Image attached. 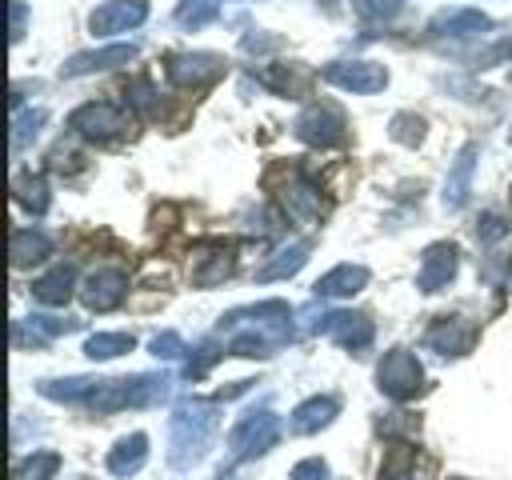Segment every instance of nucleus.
I'll list each match as a JSON object with an SVG mask.
<instances>
[{"instance_id": "1", "label": "nucleus", "mask_w": 512, "mask_h": 480, "mask_svg": "<svg viewBox=\"0 0 512 480\" xmlns=\"http://www.w3.org/2000/svg\"><path fill=\"white\" fill-rule=\"evenodd\" d=\"M216 424H220V412H216L212 400H196V396L180 400L168 416V460H172V468H192L208 452V444L216 436Z\"/></svg>"}, {"instance_id": "2", "label": "nucleus", "mask_w": 512, "mask_h": 480, "mask_svg": "<svg viewBox=\"0 0 512 480\" xmlns=\"http://www.w3.org/2000/svg\"><path fill=\"white\" fill-rule=\"evenodd\" d=\"M280 416L276 412H268V408H260V412H244L236 424H232V432H228V448H232V460H252V456H260V452H268L276 440H280Z\"/></svg>"}, {"instance_id": "3", "label": "nucleus", "mask_w": 512, "mask_h": 480, "mask_svg": "<svg viewBox=\"0 0 512 480\" xmlns=\"http://www.w3.org/2000/svg\"><path fill=\"white\" fill-rule=\"evenodd\" d=\"M292 132L312 148H336V144L348 140V120H344V112L336 104H312V108H304L296 116Z\"/></svg>"}, {"instance_id": "4", "label": "nucleus", "mask_w": 512, "mask_h": 480, "mask_svg": "<svg viewBox=\"0 0 512 480\" xmlns=\"http://www.w3.org/2000/svg\"><path fill=\"white\" fill-rule=\"evenodd\" d=\"M376 384L392 400H412L424 388V368L408 348H392L376 368Z\"/></svg>"}, {"instance_id": "5", "label": "nucleus", "mask_w": 512, "mask_h": 480, "mask_svg": "<svg viewBox=\"0 0 512 480\" xmlns=\"http://www.w3.org/2000/svg\"><path fill=\"white\" fill-rule=\"evenodd\" d=\"M68 128L88 140H112L128 128V108L112 104V100H88L68 116Z\"/></svg>"}, {"instance_id": "6", "label": "nucleus", "mask_w": 512, "mask_h": 480, "mask_svg": "<svg viewBox=\"0 0 512 480\" xmlns=\"http://www.w3.org/2000/svg\"><path fill=\"white\" fill-rule=\"evenodd\" d=\"M308 316V332H324V336H332L340 348H352V352H360V348H368L372 344V320L368 316H356V312H304Z\"/></svg>"}, {"instance_id": "7", "label": "nucleus", "mask_w": 512, "mask_h": 480, "mask_svg": "<svg viewBox=\"0 0 512 480\" xmlns=\"http://www.w3.org/2000/svg\"><path fill=\"white\" fill-rule=\"evenodd\" d=\"M164 76L176 88H208L212 80L224 76V60L212 56V52H176L164 64Z\"/></svg>"}, {"instance_id": "8", "label": "nucleus", "mask_w": 512, "mask_h": 480, "mask_svg": "<svg viewBox=\"0 0 512 480\" xmlns=\"http://www.w3.org/2000/svg\"><path fill=\"white\" fill-rule=\"evenodd\" d=\"M320 76L344 92H380L388 84V68L376 60H336Z\"/></svg>"}, {"instance_id": "9", "label": "nucleus", "mask_w": 512, "mask_h": 480, "mask_svg": "<svg viewBox=\"0 0 512 480\" xmlns=\"http://www.w3.org/2000/svg\"><path fill=\"white\" fill-rule=\"evenodd\" d=\"M456 268H460V248L456 244H448V240L428 244L424 256H420V268H416V288L420 292H440V288H448Z\"/></svg>"}, {"instance_id": "10", "label": "nucleus", "mask_w": 512, "mask_h": 480, "mask_svg": "<svg viewBox=\"0 0 512 480\" xmlns=\"http://www.w3.org/2000/svg\"><path fill=\"white\" fill-rule=\"evenodd\" d=\"M476 344V324L464 316H440L428 332H424V348L436 356H464Z\"/></svg>"}, {"instance_id": "11", "label": "nucleus", "mask_w": 512, "mask_h": 480, "mask_svg": "<svg viewBox=\"0 0 512 480\" xmlns=\"http://www.w3.org/2000/svg\"><path fill=\"white\" fill-rule=\"evenodd\" d=\"M128 296V272L124 268H96L84 276V288H80V300L92 308V312H108L116 308L120 300Z\"/></svg>"}, {"instance_id": "12", "label": "nucleus", "mask_w": 512, "mask_h": 480, "mask_svg": "<svg viewBox=\"0 0 512 480\" xmlns=\"http://www.w3.org/2000/svg\"><path fill=\"white\" fill-rule=\"evenodd\" d=\"M144 16H148L144 0H104L100 8H92L88 28H92V36H116V32L144 24Z\"/></svg>"}, {"instance_id": "13", "label": "nucleus", "mask_w": 512, "mask_h": 480, "mask_svg": "<svg viewBox=\"0 0 512 480\" xmlns=\"http://www.w3.org/2000/svg\"><path fill=\"white\" fill-rule=\"evenodd\" d=\"M280 208L296 220V224H312L316 216H320V188H316V180L312 176H304V172H292L288 176V184L280 188Z\"/></svg>"}, {"instance_id": "14", "label": "nucleus", "mask_w": 512, "mask_h": 480, "mask_svg": "<svg viewBox=\"0 0 512 480\" xmlns=\"http://www.w3.org/2000/svg\"><path fill=\"white\" fill-rule=\"evenodd\" d=\"M336 412H340V400H336V396H312V400H304V404L292 408L288 432H292V436L320 432V428H328V424L336 420Z\"/></svg>"}, {"instance_id": "15", "label": "nucleus", "mask_w": 512, "mask_h": 480, "mask_svg": "<svg viewBox=\"0 0 512 480\" xmlns=\"http://www.w3.org/2000/svg\"><path fill=\"white\" fill-rule=\"evenodd\" d=\"M364 284H368V268L364 264H336L332 272H324L312 284V292L320 300H344V296H356Z\"/></svg>"}, {"instance_id": "16", "label": "nucleus", "mask_w": 512, "mask_h": 480, "mask_svg": "<svg viewBox=\"0 0 512 480\" xmlns=\"http://www.w3.org/2000/svg\"><path fill=\"white\" fill-rule=\"evenodd\" d=\"M136 56V44H112V48H100V52H76L60 76H88V72H104V68H116V64H128Z\"/></svg>"}, {"instance_id": "17", "label": "nucleus", "mask_w": 512, "mask_h": 480, "mask_svg": "<svg viewBox=\"0 0 512 480\" xmlns=\"http://www.w3.org/2000/svg\"><path fill=\"white\" fill-rule=\"evenodd\" d=\"M488 28H492V20L480 8H448V12H440L432 20V32L436 36H452V40H468V36L488 32Z\"/></svg>"}, {"instance_id": "18", "label": "nucleus", "mask_w": 512, "mask_h": 480, "mask_svg": "<svg viewBox=\"0 0 512 480\" xmlns=\"http://www.w3.org/2000/svg\"><path fill=\"white\" fill-rule=\"evenodd\" d=\"M472 172H476V144H464L456 164H452V172H448V180H444V208L448 212L464 208V200L472 192Z\"/></svg>"}, {"instance_id": "19", "label": "nucleus", "mask_w": 512, "mask_h": 480, "mask_svg": "<svg viewBox=\"0 0 512 480\" xmlns=\"http://www.w3.org/2000/svg\"><path fill=\"white\" fill-rule=\"evenodd\" d=\"M72 280H76V268L72 264H56L52 272H44L32 284V300L44 304V308H64L68 296H72Z\"/></svg>"}, {"instance_id": "20", "label": "nucleus", "mask_w": 512, "mask_h": 480, "mask_svg": "<svg viewBox=\"0 0 512 480\" xmlns=\"http://www.w3.org/2000/svg\"><path fill=\"white\" fill-rule=\"evenodd\" d=\"M308 252H312V240H292V244H284V248H276L272 252V260L256 272V280H284V276H296L304 264H308Z\"/></svg>"}, {"instance_id": "21", "label": "nucleus", "mask_w": 512, "mask_h": 480, "mask_svg": "<svg viewBox=\"0 0 512 480\" xmlns=\"http://www.w3.org/2000/svg\"><path fill=\"white\" fill-rule=\"evenodd\" d=\"M260 80H264L276 96H292V100H300V96H308L312 72H308L304 64H272V68L260 72Z\"/></svg>"}, {"instance_id": "22", "label": "nucleus", "mask_w": 512, "mask_h": 480, "mask_svg": "<svg viewBox=\"0 0 512 480\" xmlns=\"http://www.w3.org/2000/svg\"><path fill=\"white\" fill-rule=\"evenodd\" d=\"M148 460V436L144 432H132V436H120L116 440V448L108 452V472L112 476H132V472H140V464Z\"/></svg>"}, {"instance_id": "23", "label": "nucleus", "mask_w": 512, "mask_h": 480, "mask_svg": "<svg viewBox=\"0 0 512 480\" xmlns=\"http://www.w3.org/2000/svg\"><path fill=\"white\" fill-rule=\"evenodd\" d=\"M44 256H52V236L40 228H12V264L28 268L40 264Z\"/></svg>"}, {"instance_id": "24", "label": "nucleus", "mask_w": 512, "mask_h": 480, "mask_svg": "<svg viewBox=\"0 0 512 480\" xmlns=\"http://www.w3.org/2000/svg\"><path fill=\"white\" fill-rule=\"evenodd\" d=\"M228 272H232V248L216 244V248H212L208 256H200V264L192 268V284H196V288H212V284H220Z\"/></svg>"}, {"instance_id": "25", "label": "nucleus", "mask_w": 512, "mask_h": 480, "mask_svg": "<svg viewBox=\"0 0 512 480\" xmlns=\"http://www.w3.org/2000/svg\"><path fill=\"white\" fill-rule=\"evenodd\" d=\"M12 196H16V204L28 208L32 216H40V212L48 208V184H44V176L20 172V176L12 180Z\"/></svg>"}, {"instance_id": "26", "label": "nucleus", "mask_w": 512, "mask_h": 480, "mask_svg": "<svg viewBox=\"0 0 512 480\" xmlns=\"http://www.w3.org/2000/svg\"><path fill=\"white\" fill-rule=\"evenodd\" d=\"M60 472V452H32V456H24V460H16V468H12V480H52Z\"/></svg>"}, {"instance_id": "27", "label": "nucleus", "mask_w": 512, "mask_h": 480, "mask_svg": "<svg viewBox=\"0 0 512 480\" xmlns=\"http://www.w3.org/2000/svg\"><path fill=\"white\" fill-rule=\"evenodd\" d=\"M132 336L128 332H92L88 340H84V352L92 356V360H112V356H120V352H132Z\"/></svg>"}, {"instance_id": "28", "label": "nucleus", "mask_w": 512, "mask_h": 480, "mask_svg": "<svg viewBox=\"0 0 512 480\" xmlns=\"http://www.w3.org/2000/svg\"><path fill=\"white\" fill-rule=\"evenodd\" d=\"M44 120H48L44 108H16V116H12V148L20 152L28 140H36V132H40Z\"/></svg>"}, {"instance_id": "29", "label": "nucleus", "mask_w": 512, "mask_h": 480, "mask_svg": "<svg viewBox=\"0 0 512 480\" xmlns=\"http://www.w3.org/2000/svg\"><path fill=\"white\" fill-rule=\"evenodd\" d=\"M216 16H220V0H180V8H176L180 28H204Z\"/></svg>"}, {"instance_id": "30", "label": "nucleus", "mask_w": 512, "mask_h": 480, "mask_svg": "<svg viewBox=\"0 0 512 480\" xmlns=\"http://www.w3.org/2000/svg\"><path fill=\"white\" fill-rule=\"evenodd\" d=\"M388 136L396 144H420L424 140V120L416 112H396L392 124H388Z\"/></svg>"}, {"instance_id": "31", "label": "nucleus", "mask_w": 512, "mask_h": 480, "mask_svg": "<svg viewBox=\"0 0 512 480\" xmlns=\"http://www.w3.org/2000/svg\"><path fill=\"white\" fill-rule=\"evenodd\" d=\"M128 108H136L140 116H156V108H160V96H156V88H152V80H132L128 84Z\"/></svg>"}, {"instance_id": "32", "label": "nucleus", "mask_w": 512, "mask_h": 480, "mask_svg": "<svg viewBox=\"0 0 512 480\" xmlns=\"http://www.w3.org/2000/svg\"><path fill=\"white\" fill-rule=\"evenodd\" d=\"M148 348H152V356H156V360H180L184 352H192V348L180 340V332H172V328H168V332H156Z\"/></svg>"}, {"instance_id": "33", "label": "nucleus", "mask_w": 512, "mask_h": 480, "mask_svg": "<svg viewBox=\"0 0 512 480\" xmlns=\"http://www.w3.org/2000/svg\"><path fill=\"white\" fill-rule=\"evenodd\" d=\"M404 8V0H352V12L360 20H392Z\"/></svg>"}, {"instance_id": "34", "label": "nucleus", "mask_w": 512, "mask_h": 480, "mask_svg": "<svg viewBox=\"0 0 512 480\" xmlns=\"http://www.w3.org/2000/svg\"><path fill=\"white\" fill-rule=\"evenodd\" d=\"M476 236H480L484 244H496V240H504V236H508V224H504L496 212H484V216L476 220Z\"/></svg>"}, {"instance_id": "35", "label": "nucleus", "mask_w": 512, "mask_h": 480, "mask_svg": "<svg viewBox=\"0 0 512 480\" xmlns=\"http://www.w3.org/2000/svg\"><path fill=\"white\" fill-rule=\"evenodd\" d=\"M512 56V40H496L492 48H480L476 56H472V68H492V64H500V60H508Z\"/></svg>"}, {"instance_id": "36", "label": "nucleus", "mask_w": 512, "mask_h": 480, "mask_svg": "<svg viewBox=\"0 0 512 480\" xmlns=\"http://www.w3.org/2000/svg\"><path fill=\"white\" fill-rule=\"evenodd\" d=\"M288 480H332V476H328V464H324V460L308 456V460H300V464L292 468V476H288Z\"/></svg>"}, {"instance_id": "37", "label": "nucleus", "mask_w": 512, "mask_h": 480, "mask_svg": "<svg viewBox=\"0 0 512 480\" xmlns=\"http://www.w3.org/2000/svg\"><path fill=\"white\" fill-rule=\"evenodd\" d=\"M276 48H280V36H256V32L244 36V52H256L260 56V52H276Z\"/></svg>"}, {"instance_id": "38", "label": "nucleus", "mask_w": 512, "mask_h": 480, "mask_svg": "<svg viewBox=\"0 0 512 480\" xmlns=\"http://www.w3.org/2000/svg\"><path fill=\"white\" fill-rule=\"evenodd\" d=\"M8 12H12V40H20V36H24V16H28L24 0H12V4H8Z\"/></svg>"}, {"instance_id": "39", "label": "nucleus", "mask_w": 512, "mask_h": 480, "mask_svg": "<svg viewBox=\"0 0 512 480\" xmlns=\"http://www.w3.org/2000/svg\"><path fill=\"white\" fill-rule=\"evenodd\" d=\"M392 480H416V476H408V472H400V476H392Z\"/></svg>"}, {"instance_id": "40", "label": "nucleus", "mask_w": 512, "mask_h": 480, "mask_svg": "<svg viewBox=\"0 0 512 480\" xmlns=\"http://www.w3.org/2000/svg\"><path fill=\"white\" fill-rule=\"evenodd\" d=\"M508 144H512V128H508Z\"/></svg>"}, {"instance_id": "41", "label": "nucleus", "mask_w": 512, "mask_h": 480, "mask_svg": "<svg viewBox=\"0 0 512 480\" xmlns=\"http://www.w3.org/2000/svg\"><path fill=\"white\" fill-rule=\"evenodd\" d=\"M508 196H512V192H508Z\"/></svg>"}]
</instances>
